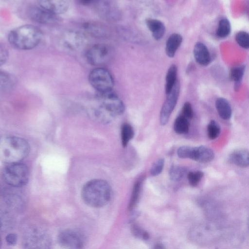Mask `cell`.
I'll use <instances>...</instances> for the list:
<instances>
[{"label":"cell","mask_w":249,"mask_h":249,"mask_svg":"<svg viewBox=\"0 0 249 249\" xmlns=\"http://www.w3.org/2000/svg\"><path fill=\"white\" fill-rule=\"evenodd\" d=\"M14 84L12 77L5 72H0V88L1 90L9 89Z\"/></svg>","instance_id":"31"},{"label":"cell","mask_w":249,"mask_h":249,"mask_svg":"<svg viewBox=\"0 0 249 249\" xmlns=\"http://www.w3.org/2000/svg\"><path fill=\"white\" fill-rule=\"evenodd\" d=\"M179 84L178 81L172 91L166 95V98L160 112V124L162 125H164L168 123L176 107L179 94Z\"/></svg>","instance_id":"11"},{"label":"cell","mask_w":249,"mask_h":249,"mask_svg":"<svg viewBox=\"0 0 249 249\" xmlns=\"http://www.w3.org/2000/svg\"><path fill=\"white\" fill-rule=\"evenodd\" d=\"M245 71L244 65H239L233 67L230 71V77L234 82V88L238 89Z\"/></svg>","instance_id":"23"},{"label":"cell","mask_w":249,"mask_h":249,"mask_svg":"<svg viewBox=\"0 0 249 249\" xmlns=\"http://www.w3.org/2000/svg\"><path fill=\"white\" fill-rule=\"evenodd\" d=\"M5 240L8 245L14 246L17 243L18 240L17 235L15 233H9L6 235Z\"/></svg>","instance_id":"37"},{"label":"cell","mask_w":249,"mask_h":249,"mask_svg":"<svg viewBox=\"0 0 249 249\" xmlns=\"http://www.w3.org/2000/svg\"><path fill=\"white\" fill-rule=\"evenodd\" d=\"M96 98L99 107L94 111L93 116L100 123H109L124 111L125 107L123 101L112 91L98 92Z\"/></svg>","instance_id":"1"},{"label":"cell","mask_w":249,"mask_h":249,"mask_svg":"<svg viewBox=\"0 0 249 249\" xmlns=\"http://www.w3.org/2000/svg\"><path fill=\"white\" fill-rule=\"evenodd\" d=\"M84 36L74 30L64 32L59 38L60 46L65 50L74 51L79 50L85 43Z\"/></svg>","instance_id":"12"},{"label":"cell","mask_w":249,"mask_h":249,"mask_svg":"<svg viewBox=\"0 0 249 249\" xmlns=\"http://www.w3.org/2000/svg\"><path fill=\"white\" fill-rule=\"evenodd\" d=\"M189 126L188 119L181 115L178 116L175 120L174 124V129L178 134H186L189 131Z\"/></svg>","instance_id":"24"},{"label":"cell","mask_w":249,"mask_h":249,"mask_svg":"<svg viewBox=\"0 0 249 249\" xmlns=\"http://www.w3.org/2000/svg\"><path fill=\"white\" fill-rule=\"evenodd\" d=\"M231 31V25L230 21L226 18L221 19L216 31V36L220 38H225L230 35Z\"/></svg>","instance_id":"25"},{"label":"cell","mask_w":249,"mask_h":249,"mask_svg":"<svg viewBox=\"0 0 249 249\" xmlns=\"http://www.w3.org/2000/svg\"><path fill=\"white\" fill-rule=\"evenodd\" d=\"M193 53L196 62L202 66H207L211 62V55L207 47L201 42L196 43Z\"/></svg>","instance_id":"17"},{"label":"cell","mask_w":249,"mask_h":249,"mask_svg":"<svg viewBox=\"0 0 249 249\" xmlns=\"http://www.w3.org/2000/svg\"><path fill=\"white\" fill-rule=\"evenodd\" d=\"M228 161L240 167L249 166V150L243 148L234 150L229 155Z\"/></svg>","instance_id":"16"},{"label":"cell","mask_w":249,"mask_h":249,"mask_svg":"<svg viewBox=\"0 0 249 249\" xmlns=\"http://www.w3.org/2000/svg\"><path fill=\"white\" fill-rule=\"evenodd\" d=\"M182 115L188 119H191L193 117V109L191 104L189 102H186L184 104L182 108Z\"/></svg>","instance_id":"35"},{"label":"cell","mask_w":249,"mask_h":249,"mask_svg":"<svg viewBox=\"0 0 249 249\" xmlns=\"http://www.w3.org/2000/svg\"><path fill=\"white\" fill-rule=\"evenodd\" d=\"M112 55L111 48L106 44H95L89 48L85 53L88 62L91 65L101 66L109 61Z\"/></svg>","instance_id":"9"},{"label":"cell","mask_w":249,"mask_h":249,"mask_svg":"<svg viewBox=\"0 0 249 249\" xmlns=\"http://www.w3.org/2000/svg\"><path fill=\"white\" fill-rule=\"evenodd\" d=\"M132 231L134 235L143 239L146 240L149 238V235L144 230L137 225L134 224L132 227Z\"/></svg>","instance_id":"34"},{"label":"cell","mask_w":249,"mask_h":249,"mask_svg":"<svg viewBox=\"0 0 249 249\" xmlns=\"http://www.w3.org/2000/svg\"><path fill=\"white\" fill-rule=\"evenodd\" d=\"M215 107L220 117L224 120L230 119L232 115V109L229 101L225 98L220 97L215 101Z\"/></svg>","instance_id":"20"},{"label":"cell","mask_w":249,"mask_h":249,"mask_svg":"<svg viewBox=\"0 0 249 249\" xmlns=\"http://www.w3.org/2000/svg\"><path fill=\"white\" fill-rule=\"evenodd\" d=\"M24 249H51L52 241L50 235L39 229H31L23 239Z\"/></svg>","instance_id":"6"},{"label":"cell","mask_w":249,"mask_h":249,"mask_svg":"<svg viewBox=\"0 0 249 249\" xmlns=\"http://www.w3.org/2000/svg\"><path fill=\"white\" fill-rule=\"evenodd\" d=\"M58 243L65 249H83L85 239L82 233L74 229H66L59 233Z\"/></svg>","instance_id":"10"},{"label":"cell","mask_w":249,"mask_h":249,"mask_svg":"<svg viewBox=\"0 0 249 249\" xmlns=\"http://www.w3.org/2000/svg\"><path fill=\"white\" fill-rule=\"evenodd\" d=\"M178 69L175 64H172L169 68L165 78V92L166 95L169 94L177 82Z\"/></svg>","instance_id":"21"},{"label":"cell","mask_w":249,"mask_h":249,"mask_svg":"<svg viewBox=\"0 0 249 249\" xmlns=\"http://www.w3.org/2000/svg\"><path fill=\"white\" fill-rule=\"evenodd\" d=\"M2 178L8 185L13 187H20L28 181L29 169L25 164L20 162L9 164L3 169Z\"/></svg>","instance_id":"5"},{"label":"cell","mask_w":249,"mask_h":249,"mask_svg":"<svg viewBox=\"0 0 249 249\" xmlns=\"http://www.w3.org/2000/svg\"><path fill=\"white\" fill-rule=\"evenodd\" d=\"M235 38L239 46L244 49H249V33L245 31H240L236 34Z\"/></svg>","instance_id":"30"},{"label":"cell","mask_w":249,"mask_h":249,"mask_svg":"<svg viewBox=\"0 0 249 249\" xmlns=\"http://www.w3.org/2000/svg\"><path fill=\"white\" fill-rule=\"evenodd\" d=\"M247 223H248V228L249 230V216H248V218Z\"/></svg>","instance_id":"39"},{"label":"cell","mask_w":249,"mask_h":249,"mask_svg":"<svg viewBox=\"0 0 249 249\" xmlns=\"http://www.w3.org/2000/svg\"><path fill=\"white\" fill-rule=\"evenodd\" d=\"M8 53L7 49L1 45L0 46V65L4 64L8 57Z\"/></svg>","instance_id":"36"},{"label":"cell","mask_w":249,"mask_h":249,"mask_svg":"<svg viewBox=\"0 0 249 249\" xmlns=\"http://www.w3.org/2000/svg\"><path fill=\"white\" fill-rule=\"evenodd\" d=\"M89 80L99 93L112 91L114 86V80L110 73L100 67L94 68L90 72Z\"/></svg>","instance_id":"7"},{"label":"cell","mask_w":249,"mask_h":249,"mask_svg":"<svg viewBox=\"0 0 249 249\" xmlns=\"http://www.w3.org/2000/svg\"><path fill=\"white\" fill-rule=\"evenodd\" d=\"M164 165L163 158L157 159L153 164L150 169V174L153 176H156L162 172Z\"/></svg>","instance_id":"33"},{"label":"cell","mask_w":249,"mask_h":249,"mask_svg":"<svg viewBox=\"0 0 249 249\" xmlns=\"http://www.w3.org/2000/svg\"><path fill=\"white\" fill-rule=\"evenodd\" d=\"M211 225L207 223L196 224L191 228L188 235L190 240L193 243L203 245L211 241L212 237Z\"/></svg>","instance_id":"13"},{"label":"cell","mask_w":249,"mask_h":249,"mask_svg":"<svg viewBox=\"0 0 249 249\" xmlns=\"http://www.w3.org/2000/svg\"><path fill=\"white\" fill-rule=\"evenodd\" d=\"M84 30L91 36L102 37L106 36L107 31L102 25L94 22H87L83 24Z\"/></svg>","instance_id":"22"},{"label":"cell","mask_w":249,"mask_h":249,"mask_svg":"<svg viewBox=\"0 0 249 249\" xmlns=\"http://www.w3.org/2000/svg\"><path fill=\"white\" fill-rule=\"evenodd\" d=\"M134 132L133 127L128 124H124L121 128V141L123 147H126L133 138Z\"/></svg>","instance_id":"26"},{"label":"cell","mask_w":249,"mask_h":249,"mask_svg":"<svg viewBox=\"0 0 249 249\" xmlns=\"http://www.w3.org/2000/svg\"><path fill=\"white\" fill-rule=\"evenodd\" d=\"M141 186V180L137 181L134 185L128 205L129 210H132L138 203L140 196Z\"/></svg>","instance_id":"27"},{"label":"cell","mask_w":249,"mask_h":249,"mask_svg":"<svg viewBox=\"0 0 249 249\" xmlns=\"http://www.w3.org/2000/svg\"><path fill=\"white\" fill-rule=\"evenodd\" d=\"M186 173V170L179 166H172L169 170V174L170 179L173 181H179Z\"/></svg>","instance_id":"29"},{"label":"cell","mask_w":249,"mask_h":249,"mask_svg":"<svg viewBox=\"0 0 249 249\" xmlns=\"http://www.w3.org/2000/svg\"><path fill=\"white\" fill-rule=\"evenodd\" d=\"M37 2L39 6L57 16L66 12L69 6V2L63 0H42Z\"/></svg>","instance_id":"15"},{"label":"cell","mask_w":249,"mask_h":249,"mask_svg":"<svg viewBox=\"0 0 249 249\" xmlns=\"http://www.w3.org/2000/svg\"><path fill=\"white\" fill-rule=\"evenodd\" d=\"M207 130L208 138L213 140L219 136L221 128L217 122L214 120H211L207 125Z\"/></svg>","instance_id":"28"},{"label":"cell","mask_w":249,"mask_h":249,"mask_svg":"<svg viewBox=\"0 0 249 249\" xmlns=\"http://www.w3.org/2000/svg\"><path fill=\"white\" fill-rule=\"evenodd\" d=\"M41 31L32 25H24L11 31L8 36L10 45L18 50H27L37 46L42 39Z\"/></svg>","instance_id":"4"},{"label":"cell","mask_w":249,"mask_h":249,"mask_svg":"<svg viewBox=\"0 0 249 249\" xmlns=\"http://www.w3.org/2000/svg\"><path fill=\"white\" fill-rule=\"evenodd\" d=\"M177 154L180 158L190 159L200 163L211 162L214 157L213 150L203 145L196 147L183 146L178 149Z\"/></svg>","instance_id":"8"},{"label":"cell","mask_w":249,"mask_h":249,"mask_svg":"<svg viewBox=\"0 0 249 249\" xmlns=\"http://www.w3.org/2000/svg\"><path fill=\"white\" fill-rule=\"evenodd\" d=\"M30 147L24 139L16 136H6L0 141V158L8 164L20 162L28 155Z\"/></svg>","instance_id":"3"},{"label":"cell","mask_w":249,"mask_h":249,"mask_svg":"<svg viewBox=\"0 0 249 249\" xmlns=\"http://www.w3.org/2000/svg\"><path fill=\"white\" fill-rule=\"evenodd\" d=\"M154 249H165V248L162 244H157L154 246Z\"/></svg>","instance_id":"38"},{"label":"cell","mask_w":249,"mask_h":249,"mask_svg":"<svg viewBox=\"0 0 249 249\" xmlns=\"http://www.w3.org/2000/svg\"><path fill=\"white\" fill-rule=\"evenodd\" d=\"M182 41V37L179 34H173L168 37L166 43L165 52L169 57L172 58L175 56Z\"/></svg>","instance_id":"19"},{"label":"cell","mask_w":249,"mask_h":249,"mask_svg":"<svg viewBox=\"0 0 249 249\" xmlns=\"http://www.w3.org/2000/svg\"><path fill=\"white\" fill-rule=\"evenodd\" d=\"M28 15L35 22L46 25H52L59 22L60 18L40 6H33L28 10Z\"/></svg>","instance_id":"14"},{"label":"cell","mask_w":249,"mask_h":249,"mask_svg":"<svg viewBox=\"0 0 249 249\" xmlns=\"http://www.w3.org/2000/svg\"><path fill=\"white\" fill-rule=\"evenodd\" d=\"M145 23L155 40H159L163 37L165 33V26L162 21L157 19L148 18Z\"/></svg>","instance_id":"18"},{"label":"cell","mask_w":249,"mask_h":249,"mask_svg":"<svg viewBox=\"0 0 249 249\" xmlns=\"http://www.w3.org/2000/svg\"><path fill=\"white\" fill-rule=\"evenodd\" d=\"M204 176V173L201 171L190 172L188 174L187 178L189 184L193 187L198 185Z\"/></svg>","instance_id":"32"},{"label":"cell","mask_w":249,"mask_h":249,"mask_svg":"<svg viewBox=\"0 0 249 249\" xmlns=\"http://www.w3.org/2000/svg\"><path fill=\"white\" fill-rule=\"evenodd\" d=\"M111 188L106 180L94 179L87 182L81 190V196L87 205L94 208L104 206L109 201Z\"/></svg>","instance_id":"2"}]
</instances>
